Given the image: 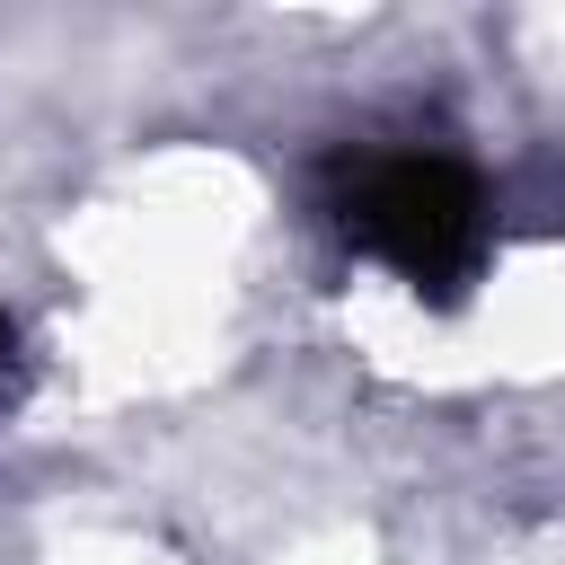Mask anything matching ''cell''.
<instances>
[{"mask_svg": "<svg viewBox=\"0 0 565 565\" xmlns=\"http://www.w3.org/2000/svg\"><path fill=\"white\" fill-rule=\"evenodd\" d=\"M318 212L353 256L388 265L424 300H459L486 265V238H494L486 177L459 150H424V141L335 150L318 177Z\"/></svg>", "mask_w": 565, "mask_h": 565, "instance_id": "6da1fadb", "label": "cell"}, {"mask_svg": "<svg viewBox=\"0 0 565 565\" xmlns=\"http://www.w3.org/2000/svg\"><path fill=\"white\" fill-rule=\"evenodd\" d=\"M18 388H26V353H18V327L0 318V415L18 406Z\"/></svg>", "mask_w": 565, "mask_h": 565, "instance_id": "7a4b0ae2", "label": "cell"}]
</instances>
